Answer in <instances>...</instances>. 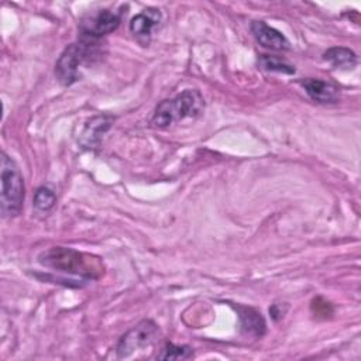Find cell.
Instances as JSON below:
<instances>
[{
  "instance_id": "obj_1",
  "label": "cell",
  "mask_w": 361,
  "mask_h": 361,
  "mask_svg": "<svg viewBox=\"0 0 361 361\" xmlns=\"http://www.w3.org/2000/svg\"><path fill=\"white\" fill-rule=\"evenodd\" d=\"M38 262L55 272L75 275L82 279H99L104 272L100 257L68 247H51L38 255Z\"/></svg>"
},
{
  "instance_id": "obj_2",
  "label": "cell",
  "mask_w": 361,
  "mask_h": 361,
  "mask_svg": "<svg viewBox=\"0 0 361 361\" xmlns=\"http://www.w3.org/2000/svg\"><path fill=\"white\" fill-rule=\"evenodd\" d=\"M204 106L203 96L196 89H186L175 97L162 100L154 110L151 124L158 128L168 127L188 117L197 116Z\"/></svg>"
},
{
  "instance_id": "obj_3",
  "label": "cell",
  "mask_w": 361,
  "mask_h": 361,
  "mask_svg": "<svg viewBox=\"0 0 361 361\" xmlns=\"http://www.w3.org/2000/svg\"><path fill=\"white\" fill-rule=\"evenodd\" d=\"M0 178H1V212L7 217H16L21 213L25 196L24 179L20 168L11 157L4 151L0 158Z\"/></svg>"
},
{
  "instance_id": "obj_4",
  "label": "cell",
  "mask_w": 361,
  "mask_h": 361,
  "mask_svg": "<svg viewBox=\"0 0 361 361\" xmlns=\"http://www.w3.org/2000/svg\"><path fill=\"white\" fill-rule=\"evenodd\" d=\"M96 45L97 39L83 35L80 41L68 45L55 63L56 79L65 86L76 82L79 79V66L96 55Z\"/></svg>"
},
{
  "instance_id": "obj_5",
  "label": "cell",
  "mask_w": 361,
  "mask_h": 361,
  "mask_svg": "<svg viewBox=\"0 0 361 361\" xmlns=\"http://www.w3.org/2000/svg\"><path fill=\"white\" fill-rule=\"evenodd\" d=\"M158 334H159V329L152 320L149 319L141 320L120 337L116 345L117 357L126 358L137 350L149 347L157 340Z\"/></svg>"
},
{
  "instance_id": "obj_6",
  "label": "cell",
  "mask_w": 361,
  "mask_h": 361,
  "mask_svg": "<svg viewBox=\"0 0 361 361\" xmlns=\"http://www.w3.org/2000/svg\"><path fill=\"white\" fill-rule=\"evenodd\" d=\"M121 21V11L100 10L96 14L87 17L80 24V31L83 37L99 39L103 35L113 32Z\"/></svg>"
},
{
  "instance_id": "obj_7",
  "label": "cell",
  "mask_w": 361,
  "mask_h": 361,
  "mask_svg": "<svg viewBox=\"0 0 361 361\" xmlns=\"http://www.w3.org/2000/svg\"><path fill=\"white\" fill-rule=\"evenodd\" d=\"M250 28H251V32L254 34L255 39L264 48H268V49H272V51L289 49L288 38L281 31H278L276 28L268 25L265 21L255 20V21L251 23Z\"/></svg>"
},
{
  "instance_id": "obj_8",
  "label": "cell",
  "mask_w": 361,
  "mask_h": 361,
  "mask_svg": "<svg viewBox=\"0 0 361 361\" xmlns=\"http://www.w3.org/2000/svg\"><path fill=\"white\" fill-rule=\"evenodd\" d=\"M161 23V13L157 8H147L134 16L130 21V31L141 42L148 44L152 30Z\"/></svg>"
},
{
  "instance_id": "obj_9",
  "label": "cell",
  "mask_w": 361,
  "mask_h": 361,
  "mask_svg": "<svg viewBox=\"0 0 361 361\" xmlns=\"http://www.w3.org/2000/svg\"><path fill=\"white\" fill-rule=\"evenodd\" d=\"M114 121V117L103 114V116H94L92 117L80 135V144L86 148H94L102 141L103 134L111 127Z\"/></svg>"
},
{
  "instance_id": "obj_10",
  "label": "cell",
  "mask_w": 361,
  "mask_h": 361,
  "mask_svg": "<svg viewBox=\"0 0 361 361\" xmlns=\"http://www.w3.org/2000/svg\"><path fill=\"white\" fill-rule=\"evenodd\" d=\"M300 86L305 89L307 96L317 103H333L338 97L337 86L322 79L306 78L300 80Z\"/></svg>"
},
{
  "instance_id": "obj_11",
  "label": "cell",
  "mask_w": 361,
  "mask_h": 361,
  "mask_svg": "<svg viewBox=\"0 0 361 361\" xmlns=\"http://www.w3.org/2000/svg\"><path fill=\"white\" fill-rule=\"evenodd\" d=\"M235 310L238 313V317H240V324H241V329L248 333V334H252L255 337H261L265 334V330H267V323H265V319L262 317V314L252 309V307H247V306H235Z\"/></svg>"
},
{
  "instance_id": "obj_12",
  "label": "cell",
  "mask_w": 361,
  "mask_h": 361,
  "mask_svg": "<svg viewBox=\"0 0 361 361\" xmlns=\"http://www.w3.org/2000/svg\"><path fill=\"white\" fill-rule=\"evenodd\" d=\"M323 59L337 69H353L357 65V55L350 48L333 47L323 54Z\"/></svg>"
},
{
  "instance_id": "obj_13",
  "label": "cell",
  "mask_w": 361,
  "mask_h": 361,
  "mask_svg": "<svg viewBox=\"0 0 361 361\" xmlns=\"http://www.w3.org/2000/svg\"><path fill=\"white\" fill-rule=\"evenodd\" d=\"M34 206L39 212H48L51 210L56 203V195L55 192L48 186H39L34 193Z\"/></svg>"
},
{
  "instance_id": "obj_14",
  "label": "cell",
  "mask_w": 361,
  "mask_h": 361,
  "mask_svg": "<svg viewBox=\"0 0 361 361\" xmlns=\"http://www.w3.org/2000/svg\"><path fill=\"white\" fill-rule=\"evenodd\" d=\"M193 354L189 345H176L173 343H166L161 353L158 354L159 360H186Z\"/></svg>"
},
{
  "instance_id": "obj_15",
  "label": "cell",
  "mask_w": 361,
  "mask_h": 361,
  "mask_svg": "<svg viewBox=\"0 0 361 361\" xmlns=\"http://www.w3.org/2000/svg\"><path fill=\"white\" fill-rule=\"evenodd\" d=\"M259 65L267 69V71H272V72H279V73H286V75H292L295 73V68L288 63L286 61L278 58V56H271V55H262L259 58Z\"/></svg>"
},
{
  "instance_id": "obj_16",
  "label": "cell",
  "mask_w": 361,
  "mask_h": 361,
  "mask_svg": "<svg viewBox=\"0 0 361 361\" xmlns=\"http://www.w3.org/2000/svg\"><path fill=\"white\" fill-rule=\"evenodd\" d=\"M282 305H283V303H281V305H279V303H275V305H272V306L269 307V313H271V316L274 317V320H278V319L283 317L286 309L282 310Z\"/></svg>"
}]
</instances>
